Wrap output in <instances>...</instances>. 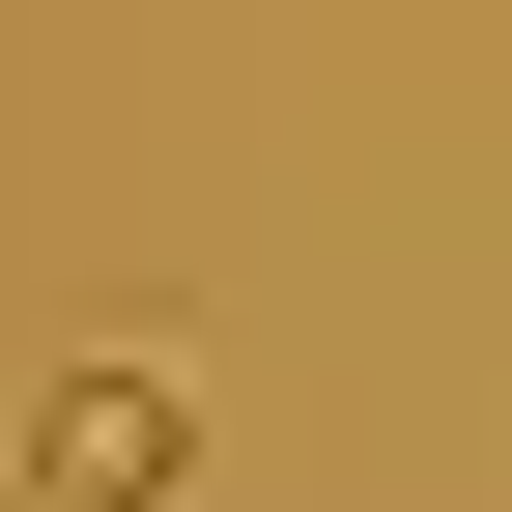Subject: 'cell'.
I'll use <instances>...</instances> for the list:
<instances>
[{
	"label": "cell",
	"instance_id": "cell-1",
	"mask_svg": "<svg viewBox=\"0 0 512 512\" xmlns=\"http://www.w3.org/2000/svg\"><path fill=\"white\" fill-rule=\"evenodd\" d=\"M29 484H57V512L200 484V370H171V342H57V370H29Z\"/></svg>",
	"mask_w": 512,
	"mask_h": 512
}]
</instances>
